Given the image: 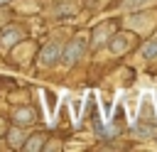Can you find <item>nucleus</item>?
<instances>
[{"label":"nucleus","instance_id":"nucleus-1","mask_svg":"<svg viewBox=\"0 0 157 152\" xmlns=\"http://www.w3.org/2000/svg\"><path fill=\"white\" fill-rule=\"evenodd\" d=\"M83 49H86V42H83V39H74V42L69 44V49L64 51V64H74V61L83 54Z\"/></svg>","mask_w":157,"mask_h":152},{"label":"nucleus","instance_id":"nucleus-2","mask_svg":"<svg viewBox=\"0 0 157 152\" xmlns=\"http://www.w3.org/2000/svg\"><path fill=\"white\" fill-rule=\"evenodd\" d=\"M59 51H61V47L54 42V44H49V47H44L42 49V64L44 66H52V64H56V56H59Z\"/></svg>","mask_w":157,"mask_h":152},{"label":"nucleus","instance_id":"nucleus-3","mask_svg":"<svg viewBox=\"0 0 157 152\" xmlns=\"http://www.w3.org/2000/svg\"><path fill=\"white\" fill-rule=\"evenodd\" d=\"M142 56H145V59H155V56H157V39H150V42L142 47Z\"/></svg>","mask_w":157,"mask_h":152},{"label":"nucleus","instance_id":"nucleus-4","mask_svg":"<svg viewBox=\"0 0 157 152\" xmlns=\"http://www.w3.org/2000/svg\"><path fill=\"white\" fill-rule=\"evenodd\" d=\"M32 115H34V113H32L29 108H22V110H17V113H15V120H17V123H29V120H32Z\"/></svg>","mask_w":157,"mask_h":152},{"label":"nucleus","instance_id":"nucleus-5","mask_svg":"<svg viewBox=\"0 0 157 152\" xmlns=\"http://www.w3.org/2000/svg\"><path fill=\"white\" fill-rule=\"evenodd\" d=\"M128 49V39H115L113 42V51H125Z\"/></svg>","mask_w":157,"mask_h":152},{"label":"nucleus","instance_id":"nucleus-6","mask_svg":"<svg viewBox=\"0 0 157 152\" xmlns=\"http://www.w3.org/2000/svg\"><path fill=\"white\" fill-rule=\"evenodd\" d=\"M25 147H27V150H39V147H42V137H32Z\"/></svg>","mask_w":157,"mask_h":152},{"label":"nucleus","instance_id":"nucleus-7","mask_svg":"<svg viewBox=\"0 0 157 152\" xmlns=\"http://www.w3.org/2000/svg\"><path fill=\"white\" fill-rule=\"evenodd\" d=\"M147 2H150V0H128L125 5H128V7H135V5H147Z\"/></svg>","mask_w":157,"mask_h":152},{"label":"nucleus","instance_id":"nucleus-8","mask_svg":"<svg viewBox=\"0 0 157 152\" xmlns=\"http://www.w3.org/2000/svg\"><path fill=\"white\" fill-rule=\"evenodd\" d=\"M2 2H7V0H0V5H2Z\"/></svg>","mask_w":157,"mask_h":152}]
</instances>
